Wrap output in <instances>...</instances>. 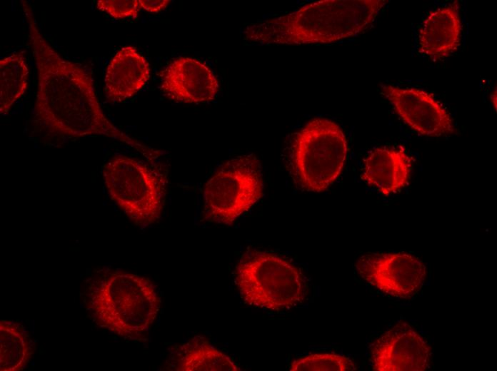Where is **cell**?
Masks as SVG:
<instances>
[{
  "label": "cell",
  "instance_id": "1",
  "mask_svg": "<svg viewBox=\"0 0 497 371\" xmlns=\"http://www.w3.org/2000/svg\"><path fill=\"white\" fill-rule=\"evenodd\" d=\"M38 73L34 123L46 136L78 138L103 136L118 140L149 161L161 151L148 146L115 126L104 113L91 75L76 63L63 59L41 34L29 4L22 1Z\"/></svg>",
  "mask_w": 497,
  "mask_h": 371
},
{
  "label": "cell",
  "instance_id": "2",
  "mask_svg": "<svg viewBox=\"0 0 497 371\" xmlns=\"http://www.w3.org/2000/svg\"><path fill=\"white\" fill-rule=\"evenodd\" d=\"M385 0H323L249 24L246 41L264 45L329 44L356 36L375 20Z\"/></svg>",
  "mask_w": 497,
  "mask_h": 371
},
{
  "label": "cell",
  "instance_id": "3",
  "mask_svg": "<svg viewBox=\"0 0 497 371\" xmlns=\"http://www.w3.org/2000/svg\"><path fill=\"white\" fill-rule=\"evenodd\" d=\"M90 307L99 326L124 338L141 340L158 315L161 300L148 278L113 271L93 287Z\"/></svg>",
  "mask_w": 497,
  "mask_h": 371
},
{
  "label": "cell",
  "instance_id": "4",
  "mask_svg": "<svg viewBox=\"0 0 497 371\" xmlns=\"http://www.w3.org/2000/svg\"><path fill=\"white\" fill-rule=\"evenodd\" d=\"M235 283L245 303L270 310L295 307L306 295L300 269L285 258L266 251L246 253L236 266Z\"/></svg>",
  "mask_w": 497,
  "mask_h": 371
},
{
  "label": "cell",
  "instance_id": "5",
  "mask_svg": "<svg viewBox=\"0 0 497 371\" xmlns=\"http://www.w3.org/2000/svg\"><path fill=\"white\" fill-rule=\"evenodd\" d=\"M347 140L340 126L325 118L306 123L292 136L289 168L303 189L321 192L338 177L347 156Z\"/></svg>",
  "mask_w": 497,
  "mask_h": 371
},
{
  "label": "cell",
  "instance_id": "6",
  "mask_svg": "<svg viewBox=\"0 0 497 371\" xmlns=\"http://www.w3.org/2000/svg\"><path fill=\"white\" fill-rule=\"evenodd\" d=\"M102 175L110 198L134 224L147 226L160 218L168 185L164 169L115 156L104 164Z\"/></svg>",
  "mask_w": 497,
  "mask_h": 371
},
{
  "label": "cell",
  "instance_id": "7",
  "mask_svg": "<svg viewBox=\"0 0 497 371\" xmlns=\"http://www.w3.org/2000/svg\"><path fill=\"white\" fill-rule=\"evenodd\" d=\"M263 191L257 157L251 153L231 158L221 165L205 184L204 219L231 225L256 204Z\"/></svg>",
  "mask_w": 497,
  "mask_h": 371
},
{
  "label": "cell",
  "instance_id": "8",
  "mask_svg": "<svg viewBox=\"0 0 497 371\" xmlns=\"http://www.w3.org/2000/svg\"><path fill=\"white\" fill-rule=\"evenodd\" d=\"M359 275L381 292L408 298L422 288L426 278L425 264L406 253H368L356 263Z\"/></svg>",
  "mask_w": 497,
  "mask_h": 371
},
{
  "label": "cell",
  "instance_id": "9",
  "mask_svg": "<svg viewBox=\"0 0 497 371\" xmlns=\"http://www.w3.org/2000/svg\"><path fill=\"white\" fill-rule=\"evenodd\" d=\"M431 348L413 327L399 321L371 347L376 371H423L429 364Z\"/></svg>",
  "mask_w": 497,
  "mask_h": 371
},
{
  "label": "cell",
  "instance_id": "10",
  "mask_svg": "<svg viewBox=\"0 0 497 371\" xmlns=\"http://www.w3.org/2000/svg\"><path fill=\"white\" fill-rule=\"evenodd\" d=\"M381 91L404 123L421 135L438 137L454 132L449 113L431 94L391 85L381 86Z\"/></svg>",
  "mask_w": 497,
  "mask_h": 371
},
{
  "label": "cell",
  "instance_id": "11",
  "mask_svg": "<svg viewBox=\"0 0 497 371\" xmlns=\"http://www.w3.org/2000/svg\"><path fill=\"white\" fill-rule=\"evenodd\" d=\"M160 76L162 92L177 103L209 102L214 99L219 90L214 73L205 63L191 57L173 59Z\"/></svg>",
  "mask_w": 497,
  "mask_h": 371
},
{
  "label": "cell",
  "instance_id": "12",
  "mask_svg": "<svg viewBox=\"0 0 497 371\" xmlns=\"http://www.w3.org/2000/svg\"><path fill=\"white\" fill-rule=\"evenodd\" d=\"M462 23L457 1L428 14L418 33L419 52L432 59L452 55L461 44Z\"/></svg>",
  "mask_w": 497,
  "mask_h": 371
},
{
  "label": "cell",
  "instance_id": "13",
  "mask_svg": "<svg viewBox=\"0 0 497 371\" xmlns=\"http://www.w3.org/2000/svg\"><path fill=\"white\" fill-rule=\"evenodd\" d=\"M150 67L146 59L132 46L120 49L109 61L105 74V93L109 102L126 101L147 83Z\"/></svg>",
  "mask_w": 497,
  "mask_h": 371
},
{
  "label": "cell",
  "instance_id": "14",
  "mask_svg": "<svg viewBox=\"0 0 497 371\" xmlns=\"http://www.w3.org/2000/svg\"><path fill=\"white\" fill-rule=\"evenodd\" d=\"M411 168L412 160L402 148H377L364 161L362 178L388 195L406 185Z\"/></svg>",
  "mask_w": 497,
  "mask_h": 371
},
{
  "label": "cell",
  "instance_id": "15",
  "mask_svg": "<svg viewBox=\"0 0 497 371\" xmlns=\"http://www.w3.org/2000/svg\"><path fill=\"white\" fill-rule=\"evenodd\" d=\"M173 368L177 371H240L225 353L204 337L196 336L180 345L173 357Z\"/></svg>",
  "mask_w": 497,
  "mask_h": 371
},
{
  "label": "cell",
  "instance_id": "16",
  "mask_svg": "<svg viewBox=\"0 0 497 371\" xmlns=\"http://www.w3.org/2000/svg\"><path fill=\"white\" fill-rule=\"evenodd\" d=\"M34 351V342L24 326L11 321H1V370L19 371L24 369Z\"/></svg>",
  "mask_w": 497,
  "mask_h": 371
},
{
  "label": "cell",
  "instance_id": "17",
  "mask_svg": "<svg viewBox=\"0 0 497 371\" xmlns=\"http://www.w3.org/2000/svg\"><path fill=\"white\" fill-rule=\"evenodd\" d=\"M29 68L24 56L14 53L0 61V113H7L28 86Z\"/></svg>",
  "mask_w": 497,
  "mask_h": 371
},
{
  "label": "cell",
  "instance_id": "18",
  "mask_svg": "<svg viewBox=\"0 0 497 371\" xmlns=\"http://www.w3.org/2000/svg\"><path fill=\"white\" fill-rule=\"evenodd\" d=\"M356 367L348 357L332 352L312 353L294 360L291 371H353Z\"/></svg>",
  "mask_w": 497,
  "mask_h": 371
},
{
  "label": "cell",
  "instance_id": "19",
  "mask_svg": "<svg viewBox=\"0 0 497 371\" xmlns=\"http://www.w3.org/2000/svg\"><path fill=\"white\" fill-rule=\"evenodd\" d=\"M96 7L118 19L136 18L141 9L139 0H99Z\"/></svg>",
  "mask_w": 497,
  "mask_h": 371
},
{
  "label": "cell",
  "instance_id": "20",
  "mask_svg": "<svg viewBox=\"0 0 497 371\" xmlns=\"http://www.w3.org/2000/svg\"><path fill=\"white\" fill-rule=\"evenodd\" d=\"M140 8L151 12L158 13L165 9L171 3L169 0H139Z\"/></svg>",
  "mask_w": 497,
  "mask_h": 371
}]
</instances>
